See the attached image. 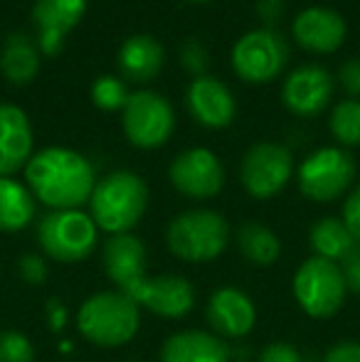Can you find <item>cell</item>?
Masks as SVG:
<instances>
[{
	"label": "cell",
	"instance_id": "d590c367",
	"mask_svg": "<svg viewBox=\"0 0 360 362\" xmlns=\"http://www.w3.org/2000/svg\"><path fill=\"white\" fill-rule=\"evenodd\" d=\"M343 276H346L348 288L360 291V254L358 249L346 259V269H343Z\"/></svg>",
	"mask_w": 360,
	"mask_h": 362
},
{
	"label": "cell",
	"instance_id": "30bf717a",
	"mask_svg": "<svg viewBox=\"0 0 360 362\" xmlns=\"http://www.w3.org/2000/svg\"><path fill=\"white\" fill-rule=\"evenodd\" d=\"M294 175L291 151L279 144H255L245 153L240 165V177L245 190L257 200H269L286 187Z\"/></svg>",
	"mask_w": 360,
	"mask_h": 362
},
{
	"label": "cell",
	"instance_id": "603a6c76",
	"mask_svg": "<svg viewBox=\"0 0 360 362\" xmlns=\"http://www.w3.org/2000/svg\"><path fill=\"white\" fill-rule=\"evenodd\" d=\"M308 242H311L313 257L328 259V262H336V264L348 259L358 249V242L353 239V234L348 232L346 222L336 217L318 219L311 227Z\"/></svg>",
	"mask_w": 360,
	"mask_h": 362
},
{
	"label": "cell",
	"instance_id": "ffe728a7",
	"mask_svg": "<svg viewBox=\"0 0 360 362\" xmlns=\"http://www.w3.org/2000/svg\"><path fill=\"white\" fill-rule=\"evenodd\" d=\"M166 62V49L161 40L153 35H131L121 42L119 54H116V64L124 79L144 84V81L156 79Z\"/></svg>",
	"mask_w": 360,
	"mask_h": 362
},
{
	"label": "cell",
	"instance_id": "9c48e42d",
	"mask_svg": "<svg viewBox=\"0 0 360 362\" xmlns=\"http://www.w3.org/2000/svg\"><path fill=\"white\" fill-rule=\"evenodd\" d=\"M121 126L126 139L136 148H158L173 136L175 111L166 96L158 91L141 89L134 91L121 109Z\"/></svg>",
	"mask_w": 360,
	"mask_h": 362
},
{
	"label": "cell",
	"instance_id": "ba28073f",
	"mask_svg": "<svg viewBox=\"0 0 360 362\" xmlns=\"http://www.w3.org/2000/svg\"><path fill=\"white\" fill-rule=\"evenodd\" d=\"M230 59L240 79L250 84H267L286 67L289 45L277 28H257L237 40Z\"/></svg>",
	"mask_w": 360,
	"mask_h": 362
},
{
	"label": "cell",
	"instance_id": "6da1fadb",
	"mask_svg": "<svg viewBox=\"0 0 360 362\" xmlns=\"http://www.w3.org/2000/svg\"><path fill=\"white\" fill-rule=\"evenodd\" d=\"M25 182L35 200L50 210H79L94 192L96 175L82 153L50 146L33 153L25 165Z\"/></svg>",
	"mask_w": 360,
	"mask_h": 362
},
{
	"label": "cell",
	"instance_id": "4dcf8cb0",
	"mask_svg": "<svg viewBox=\"0 0 360 362\" xmlns=\"http://www.w3.org/2000/svg\"><path fill=\"white\" fill-rule=\"evenodd\" d=\"M343 222H346L348 232L360 244V185H356L348 195L346 205H343Z\"/></svg>",
	"mask_w": 360,
	"mask_h": 362
},
{
	"label": "cell",
	"instance_id": "7c38bea8",
	"mask_svg": "<svg viewBox=\"0 0 360 362\" xmlns=\"http://www.w3.org/2000/svg\"><path fill=\"white\" fill-rule=\"evenodd\" d=\"M87 0H35L33 25L35 42L45 57H57L67 35L82 23Z\"/></svg>",
	"mask_w": 360,
	"mask_h": 362
},
{
	"label": "cell",
	"instance_id": "f1b7e54d",
	"mask_svg": "<svg viewBox=\"0 0 360 362\" xmlns=\"http://www.w3.org/2000/svg\"><path fill=\"white\" fill-rule=\"evenodd\" d=\"M178 57H180L182 67L192 74V79H195V76H205L207 69H210V52H207V47L197 37H190L180 45Z\"/></svg>",
	"mask_w": 360,
	"mask_h": 362
},
{
	"label": "cell",
	"instance_id": "cb8c5ba5",
	"mask_svg": "<svg viewBox=\"0 0 360 362\" xmlns=\"http://www.w3.org/2000/svg\"><path fill=\"white\" fill-rule=\"evenodd\" d=\"M35 217V197L15 177H0V232H20Z\"/></svg>",
	"mask_w": 360,
	"mask_h": 362
},
{
	"label": "cell",
	"instance_id": "4316f807",
	"mask_svg": "<svg viewBox=\"0 0 360 362\" xmlns=\"http://www.w3.org/2000/svg\"><path fill=\"white\" fill-rule=\"evenodd\" d=\"M129 96L131 94L126 89V81L121 76L104 74L91 84V101L101 111H121L126 106V101H129Z\"/></svg>",
	"mask_w": 360,
	"mask_h": 362
},
{
	"label": "cell",
	"instance_id": "83f0119b",
	"mask_svg": "<svg viewBox=\"0 0 360 362\" xmlns=\"http://www.w3.org/2000/svg\"><path fill=\"white\" fill-rule=\"evenodd\" d=\"M0 362H35V348L18 330L0 333Z\"/></svg>",
	"mask_w": 360,
	"mask_h": 362
},
{
	"label": "cell",
	"instance_id": "277c9868",
	"mask_svg": "<svg viewBox=\"0 0 360 362\" xmlns=\"http://www.w3.org/2000/svg\"><path fill=\"white\" fill-rule=\"evenodd\" d=\"M168 247L187 264L217 259L230 244V224L215 210H187L168 224Z\"/></svg>",
	"mask_w": 360,
	"mask_h": 362
},
{
	"label": "cell",
	"instance_id": "d6986e66",
	"mask_svg": "<svg viewBox=\"0 0 360 362\" xmlns=\"http://www.w3.org/2000/svg\"><path fill=\"white\" fill-rule=\"evenodd\" d=\"M104 269L121 293L146 279V247L134 234H114L104 244Z\"/></svg>",
	"mask_w": 360,
	"mask_h": 362
},
{
	"label": "cell",
	"instance_id": "ac0fdd59",
	"mask_svg": "<svg viewBox=\"0 0 360 362\" xmlns=\"http://www.w3.org/2000/svg\"><path fill=\"white\" fill-rule=\"evenodd\" d=\"M207 320L212 330L225 338H242L255 328L257 308L252 298L240 288H217L207 300Z\"/></svg>",
	"mask_w": 360,
	"mask_h": 362
},
{
	"label": "cell",
	"instance_id": "7402d4cb",
	"mask_svg": "<svg viewBox=\"0 0 360 362\" xmlns=\"http://www.w3.org/2000/svg\"><path fill=\"white\" fill-rule=\"evenodd\" d=\"M40 52L37 42L23 30H15L8 35L3 49H0V69H3L5 79L13 84H30L40 72Z\"/></svg>",
	"mask_w": 360,
	"mask_h": 362
},
{
	"label": "cell",
	"instance_id": "e575fe53",
	"mask_svg": "<svg viewBox=\"0 0 360 362\" xmlns=\"http://www.w3.org/2000/svg\"><path fill=\"white\" fill-rule=\"evenodd\" d=\"M323 362H360V343L356 340H346V343L333 345L326 353Z\"/></svg>",
	"mask_w": 360,
	"mask_h": 362
},
{
	"label": "cell",
	"instance_id": "8d00e7d4",
	"mask_svg": "<svg viewBox=\"0 0 360 362\" xmlns=\"http://www.w3.org/2000/svg\"><path fill=\"white\" fill-rule=\"evenodd\" d=\"M190 3H207V0H190Z\"/></svg>",
	"mask_w": 360,
	"mask_h": 362
},
{
	"label": "cell",
	"instance_id": "484cf974",
	"mask_svg": "<svg viewBox=\"0 0 360 362\" xmlns=\"http://www.w3.org/2000/svg\"><path fill=\"white\" fill-rule=\"evenodd\" d=\"M328 129L343 148L360 146V99H343L331 109Z\"/></svg>",
	"mask_w": 360,
	"mask_h": 362
},
{
	"label": "cell",
	"instance_id": "3957f363",
	"mask_svg": "<svg viewBox=\"0 0 360 362\" xmlns=\"http://www.w3.org/2000/svg\"><path fill=\"white\" fill-rule=\"evenodd\" d=\"M77 328L91 345L119 348L134 340L141 328V313L134 298L121 291H101L89 296L77 315Z\"/></svg>",
	"mask_w": 360,
	"mask_h": 362
},
{
	"label": "cell",
	"instance_id": "d6a6232c",
	"mask_svg": "<svg viewBox=\"0 0 360 362\" xmlns=\"http://www.w3.org/2000/svg\"><path fill=\"white\" fill-rule=\"evenodd\" d=\"M260 362H303V360H301V355H298V350L291 348V345L272 343L262 350Z\"/></svg>",
	"mask_w": 360,
	"mask_h": 362
},
{
	"label": "cell",
	"instance_id": "9a60e30c",
	"mask_svg": "<svg viewBox=\"0 0 360 362\" xmlns=\"http://www.w3.org/2000/svg\"><path fill=\"white\" fill-rule=\"evenodd\" d=\"M291 35L303 49L316 54H331L346 42V20L338 10L311 5L301 10L291 23Z\"/></svg>",
	"mask_w": 360,
	"mask_h": 362
},
{
	"label": "cell",
	"instance_id": "8992f818",
	"mask_svg": "<svg viewBox=\"0 0 360 362\" xmlns=\"http://www.w3.org/2000/svg\"><path fill=\"white\" fill-rule=\"evenodd\" d=\"M294 298L311 318H331L346 303L348 284L336 262L311 257L294 274Z\"/></svg>",
	"mask_w": 360,
	"mask_h": 362
},
{
	"label": "cell",
	"instance_id": "836d02e7",
	"mask_svg": "<svg viewBox=\"0 0 360 362\" xmlns=\"http://www.w3.org/2000/svg\"><path fill=\"white\" fill-rule=\"evenodd\" d=\"M20 276L25 279L28 284H42L45 276H47V269H45V262L40 257H23L20 259Z\"/></svg>",
	"mask_w": 360,
	"mask_h": 362
},
{
	"label": "cell",
	"instance_id": "8fae6325",
	"mask_svg": "<svg viewBox=\"0 0 360 362\" xmlns=\"http://www.w3.org/2000/svg\"><path fill=\"white\" fill-rule=\"evenodd\" d=\"M170 182L185 197L207 200L225 187V168L210 148H187L170 163Z\"/></svg>",
	"mask_w": 360,
	"mask_h": 362
},
{
	"label": "cell",
	"instance_id": "e0dca14e",
	"mask_svg": "<svg viewBox=\"0 0 360 362\" xmlns=\"http://www.w3.org/2000/svg\"><path fill=\"white\" fill-rule=\"evenodd\" d=\"M33 126L20 106L0 101V177H13L33 158Z\"/></svg>",
	"mask_w": 360,
	"mask_h": 362
},
{
	"label": "cell",
	"instance_id": "d4e9b609",
	"mask_svg": "<svg viewBox=\"0 0 360 362\" xmlns=\"http://www.w3.org/2000/svg\"><path fill=\"white\" fill-rule=\"evenodd\" d=\"M237 244L247 262L255 267H272L281 254V242L269 227L260 222H247L237 229Z\"/></svg>",
	"mask_w": 360,
	"mask_h": 362
},
{
	"label": "cell",
	"instance_id": "7a4b0ae2",
	"mask_svg": "<svg viewBox=\"0 0 360 362\" xmlns=\"http://www.w3.org/2000/svg\"><path fill=\"white\" fill-rule=\"evenodd\" d=\"M91 219L99 229L114 234H129L141 222L149 207V187L144 177L131 170H114L96 180L89 197Z\"/></svg>",
	"mask_w": 360,
	"mask_h": 362
},
{
	"label": "cell",
	"instance_id": "5b68a950",
	"mask_svg": "<svg viewBox=\"0 0 360 362\" xmlns=\"http://www.w3.org/2000/svg\"><path fill=\"white\" fill-rule=\"evenodd\" d=\"M99 227L82 210H52L37 224V242L50 259L74 264L87 259L96 247Z\"/></svg>",
	"mask_w": 360,
	"mask_h": 362
},
{
	"label": "cell",
	"instance_id": "5bb4252c",
	"mask_svg": "<svg viewBox=\"0 0 360 362\" xmlns=\"http://www.w3.org/2000/svg\"><path fill=\"white\" fill-rule=\"evenodd\" d=\"M129 298L139 308H149L151 313L163 318H182L195 305V288L187 279L166 274V276H146L129 291Z\"/></svg>",
	"mask_w": 360,
	"mask_h": 362
},
{
	"label": "cell",
	"instance_id": "52a82bcc",
	"mask_svg": "<svg viewBox=\"0 0 360 362\" xmlns=\"http://www.w3.org/2000/svg\"><path fill=\"white\" fill-rule=\"evenodd\" d=\"M298 190L313 202H333L356 180V160L346 148L326 146L298 165Z\"/></svg>",
	"mask_w": 360,
	"mask_h": 362
},
{
	"label": "cell",
	"instance_id": "f546056e",
	"mask_svg": "<svg viewBox=\"0 0 360 362\" xmlns=\"http://www.w3.org/2000/svg\"><path fill=\"white\" fill-rule=\"evenodd\" d=\"M338 81H341L348 99H360V59L358 57L341 64V69H338Z\"/></svg>",
	"mask_w": 360,
	"mask_h": 362
},
{
	"label": "cell",
	"instance_id": "44dd1931",
	"mask_svg": "<svg viewBox=\"0 0 360 362\" xmlns=\"http://www.w3.org/2000/svg\"><path fill=\"white\" fill-rule=\"evenodd\" d=\"M225 340L205 330H182L170 335L161 350V362H227Z\"/></svg>",
	"mask_w": 360,
	"mask_h": 362
},
{
	"label": "cell",
	"instance_id": "1f68e13d",
	"mask_svg": "<svg viewBox=\"0 0 360 362\" xmlns=\"http://www.w3.org/2000/svg\"><path fill=\"white\" fill-rule=\"evenodd\" d=\"M255 10L262 18V23H265V28L274 30V25L284 18V13H286V0H257Z\"/></svg>",
	"mask_w": 360,
	"mask_h": 362
},
{
	"label": "cell",
	"instance_id": "4fadbf2b",
	"mask_svg": "<svg viewBox=\"0 0 360 362\" xmlns=\"http://www.w3.org/2000/svg\"><path fill=\"white\" fill-rule=\"evenodd\" d=\"M333 81L331 72L321 64H303L296 67L284 79L281 86V101L294 116L311 119L318 116L328 106L333 96Z\"/></svg>",
	"mask_w": 360,
	"mask_h": 362
},
{
	"label": "cell",
	"instance_id": "2e32d148",
	"mask_svg": "<svg viewBox=\"0 0 360 362\" xmlns=\"http://www.w3.org/2000/svg\"><path fill=\"white\" fill-rule=\"evenodd\" d=\"M185 106L192 119L197 124L207 126V129H225L235 121L237 114V101L232 96L230 86L210 74L195 76L190 81L185 94Z\"/></svg>",
	"mask_w": 360,
	"mask_h": 362
}]
</instances>
